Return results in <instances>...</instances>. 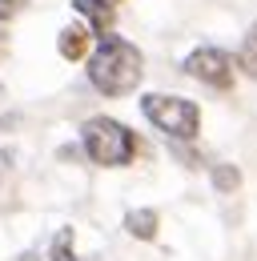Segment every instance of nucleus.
<instances>
[{"label": "nucleus", "instance_id": "nucleus-1", "mask_svg": "<svg viewBox=\"0 0 257 261\" xmlns=\"http://www.w3.org/2000/svg\"><path fill=\"white\" fill-rule=\"evenodd\" d=\"M89 65V85H93L100 97H125L133 93L137 85H141V72H145V61H141V48L137 44H128L125 36H100V44H96L93 53L85 57Z\"/></svg>", "mask_w": 257, "mask_h": 261}, {"label": "nucleus", "instance_id": "nucleus-2", "mask_svg": "<svg viewBox=\"0 0 257 261\" xmlns=\"http://www.w3.org/2000/svg\"><path fill=\"white\" fill-rule=\"evenodd\" d=\"M81 145H85V157L100 169H121V165H133V157H137L133 129L113 117H89L81 125Z\"/></svg>", "mask_w": 257, "mask_h": 261}, {"label": "nucleus", "instance_id": "nucleus-3", "mask_svg": "<svg viewBox=\"0 0 257 261\" xmlns=\"http://www.w3.org/2000/svg\"><path fill=\"white\" fill-rule=\"evenodd\" d=\"M141 113L169 141H193L197 129H201V109L185 97H173V93H149V97H141Z\"/></svg>", "mask_w": 257, "mask_h": 261}, {"label": "nucleus", "instance_id": "nucleus-4", "mask_svg": "<svg viewBox=\"0 0 257 261\" xmlns=\"http://www.w3.org/2000/svg\"><path fill=\"white\" fill-rule=\"evenodd\" d=\"M185 72H189L193 81H201V85H209V89H233V57L225 53V48H213V44H201V48H193L189 57H185Z\"/></svg>", "mask_w": 257, "mask_h": 261}, {"label": "nucleus", "instance_id": "nucleus-5", "mask_svg": "<svg viewBox=\"0 0 257 261\" xmlns=\"http://www.w3.org/2000/svg\"><path fill=\"white\" fill-rule=\"evenodd\" d=\"M72 8L89 20V33L93 36L113 33V20H117V8H113V4H105V0H72Z\"/></svg>", "mask_w": 257, "mask_h": 261}, {"label": "nucleus", "instance_id": "nucleus-6", "mask_svg": "<svg viewBox=\"0 0 257 261\" xmlns=\"http://www.w3.org/2000/svg\"><path fill=\"white\" fill-rule=\"evenodd\" d=\"M89 40H93L89 24H68V29H61L57 48H61L64 61H85V57H89Z\"/></svg>", "mask_w": 257, "mask_h": 261}, {"label": "nucleus", "instance_id": "nucleus-7", "mask_svg": "<svg viewBox=\"0 0 257 261\" xmlns=\"http://www.w3.org/2000/svg\"><path fill=\"white\" fill-rule=\"evenodd\" d=\"M157 225H161L157 209H128L125 213V233L137 237V241H153V237H157Z\"/></svg>", "mask_w": 257, "mask_h": 261}, {"label": "nucleus", "instance_id": "nucleus-8", "mask_svg": "<svg viewBox=\"0 0 257 261\" xmlns=\"http://www.w3.org/2000/svg\"><path fill=\"white\" fill-rule=\"evenodd\" d=\"M233 65L241 68L249 81H257V20L249 24V33L241 40V48H237V57H233Z\"/></svg>", "mask_w": 257, "mask_h": 261}, {"label": "nucleus", "instance_id": "nucleus-9", "mask_svg": "<svg viewBox=\"0 0 257 261\" xmlns=\"http://www.w3.org/2000/svg\"><path fill=\"white\" fill-rule=\"evenodd\" d=\"M237 185H241V173L233 165H217L213 169V189L217 193H237Z\"/></svg>", "mask_w": 257, "mask_h": 261}, {"label": "nucleus", "instance_id": "nucleus-10", "mask_svg": "<svg viewBox=\"0 0 257 261\" xmlns=\"http://www.w3.org/2000/svg\"><path fill=\"white\" fill-rule=\"evenodd\" d=\"M48 261H81L72 253V229H61V233L53 237V257Z\"/></svg>", "mask_w": 257, "mask_h": 261}, {"label": "nucleus", "instance_id": "nucleus-11", "mask_svg": "<svg viewBox=\"0 0 257 261\" xmlns=\"http://www.w3.org/2000/svg\"><path fill=\"white\" fill-rule=\"evenodd\" d=\"M20 8H24V0H0V24H4V20H16Z\"/></svg>", "mask_w": 257, "mask_h": 261}, {"label": "nucleus", "instance_id": "nucleus-12", "mask_svg": "<svg viewBox=\"0 0 257 261\" xmlns=\"http://www.w3.org/2000/svg\"><path fill=\"white\" fill-rule=\"evenodd\" d=\"M105 4H113V8H117V4H121V0H105Z\"/></svg>", "mask_w": 257, "mask_h": 261}, {"label": "nucleus", "instance_id": "nucleus-13", "mask_svg": "<svg viewBox=\"0 0 257 261\" xmlns=\"http://www.w3.org/2000/svg\"><path fill=\"white\" fill-rule=\"evenodd\" d=\"M0 53H4V33H0Z\"/></svg>", "mask_w": 257, "mask_h": 261}]
</instances>
